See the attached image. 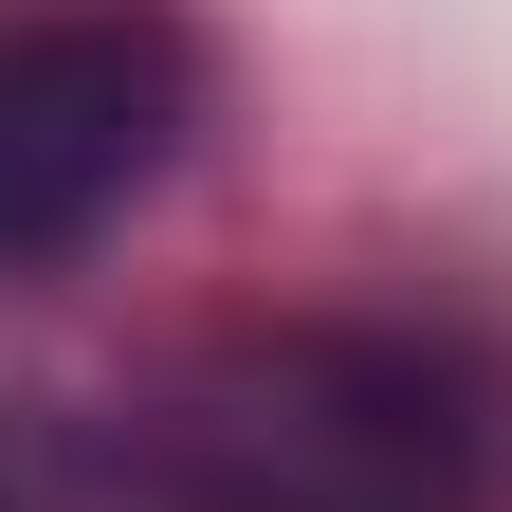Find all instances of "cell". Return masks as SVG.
I'll return each instance as SVG.
<instances>
[{
    "instance_id": "cell-1",
    "label": "cell",
    "mask_w": 512,
    "mask_h": 512,
    "mask_svg": "<svg viewBox=\"0 0 512 512\" xmlns=\"http://www.w3.org/2000/svg\"><path fill=\"white\" fill-rule=\"evenodd\" d=\"M458 421L384 348H256L202 403H165V494L183 512H439Z\"/></svg>"
},
{
    "instance_id": "cell-2",
    "label": "cell",
    "mask_w": 512,
    "mask_h": 512,
    "mask_svg": "<svg viewBox=\"0 0 512 512\" xmlns=\"http://www.w3.org/2000/svg\"><path fill=\"white\" fill-rule=\"evenodd\" d=\"M165 147H183L165 0H0V256L92 238Z\"/></svg>"
}]
</instances>
